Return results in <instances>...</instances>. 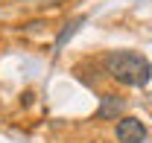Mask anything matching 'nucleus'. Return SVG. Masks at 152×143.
<instances>
[{
	"mask_svg": "<svg viewBox=\"0 0 152 143\" xmlns=\"http://www.w3.org/2000/svg\"><path fill=\"white\" fill-rule=\"evenodd\" d=\"M114 134H117L120 143H143V137H146V125L140 123L137 117H120Z\"/></svg>",
	"mask_w": 152,
	"mask_h": 143,
	"instance_id": "obj_2",
	"label": "nucleus"
},
{
	"mask_svg": "<svg viewBox=\"0 0 152 143\" xmlns=\"http://www.w3.org/2000/svg\"><path fill=\"white\" fill-rule=\"evenodd\" d=\"M79 23H82V18H79V20H73V23H67V26L61 29V35H58V41H56V47H61V44H64L67 38L73 35V32H76V26H79Z\"/></svg>",
	"mask_w": 152,
	"mask_h": 143,
	"instance_id": "obj_4",
	"label": "nucleus"
},
{
	"mask_svg": "<svg viewBox=\"0 0 152 143\" xmlns=\"http://www.w3.org/2000/svg\"><path fill=\"white\" fill-rule=\"evenodd\" d=\"M102 67L114 82H120L126 88H146L152 79L149 58L134 53V50H111L102 58Z\"/></svg>",
	"mask_w": 152,
	"mask_h": 143,
	"instance_id": "obj_1",
	"label": "nucleus"
},
{
	"mask_svg": "<svg viewBox=\"0 0 152 143\" xmlns=\"http://www.w3.org/2000/svg\"><path fill=\"white\" fill-rule=\"evenodd\" d=\"M126 111V99H120L117 93H102V102L96 108V120H117Z\"/></svg>",
	"mask_w": 152,
	"mask_h": 143,
	"instance_id": "obj_3",
	"label": "nucleus"
}]
</instances>
